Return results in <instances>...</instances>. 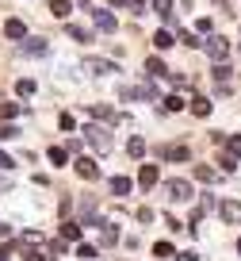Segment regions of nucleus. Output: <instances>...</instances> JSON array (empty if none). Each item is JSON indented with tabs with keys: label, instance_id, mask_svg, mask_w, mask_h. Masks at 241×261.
I'll use <instances>...</instances> for the list:
<instances>
[{
	"label": "nucleus",
	"instance_id": "obj_35",
	"mask_svg": "<svg viewBox=\"0 0 241 261\" xmlns=\"http://www.w3.org/2000/svg\"><path fill=\"white\" fill-rule=\"evenodd\" d=\"M23 242H27V246H35V242L42 246V230H23Z\"/></svg>",
	"mask_w": 241,
	"mask_h": 261
},
{
	"label": "nucleus",
	"instance_id": "obj_18",
	"mask_svg": "<svg viewBox=\"0 0 241 261\" xmlns=\"http://www.w3.org/2000/svg\"><path fill=\"white\" fill-rule=\"evenodd\" d=\"M69 39H73V42H92V31H88V27L69 23Z\"/></svg>",
	"mask_w": 241,
	"mask_h": 261
},
{
	"label": "nucleus",
	"instance_id": "obj_19",
	"mask_svg": "<svg viewBox=\"0 0 241 261\" xmlns=\"http://www.w3.org/2000/svg\"><path fill=\"white\" fill-rule=\"evenodd\" d=\"M230 77H233V69L226 62H215V81L218 85H230Z\"/></svg>",
	"mask_w": 241,
	"mask_h": 261
},
{
	"label": "nucleus",
	"instance_id": "obj_39",
	"mask_svg": "<svg viewBox=\"0 0 241 261\" xmlns=\"http://www.w3.org/2000/svg\"><path fill=\"white\" fill-rule=\"evenodd\" d=\"M176 261H199V253H195V250H184V253H176Z\"/></svg>",
	"mask_w": 241,
	"mask_h": 261
},
{
	"label": "nucleus",
	"instance_id": "obj_22",
	"mask_svg": "<svg viewBox=\"0 0 241 261\" xmlns=\"http://www.w3.org/2000/svg\"><path fill=\"white\" fill-rule=\"evenodd\" d=\"M172 42H176V35H169V31H157V35H153V46H157V50H169Z\"/></svg>",
	"mask_w": 241,
	"mask_h": 261
},
{
	"label": "nucleus",
	"instance_id": "obj_16",
	"mask_svg": "<svg viewBox=\"0 0 241 261\" xmlns=\"http://www.w3.org/2000/svg\"><path fill=\"white\" fill-rule=\"evenodd\" d=\"M50 12H54L57 19H69V12H73V4L69 0H50Z\"/></svg>",
	"mask_w": 241,
	"mask_h": 261
},
{
	"label": "nucleus",
	"instance_id": "obj_8",
	"mask_svg": "<svg viewBox=\"0 0 241 261\" xmlns=\"http://www.w3.org/2000/svg\"><path fill=\"white\" fill-rule=\"evenodd\" d=\"M77 177H84V180H96V177H100V165L92 162V158H80V162H77Z\"/></svg>",
	"mask_w": 241,
	"mask_h": 261
},
{
	"label": "nucleus",
	"instance_id": "obj_30",
	"mask_svg": "<svg viewBox=\"0 0 241 261\" xmlns=\"http://www.w3.org/2000/svg\"><path fill=\"white\" fill-rule=\"evenodd\" d=\"M180 108H184V96H176V92L165 96V112H180Z\"/></svg>",
	"mask_w": 241,
	"mask_h": 261
},
{
	"label": "nucleus",
	"instance_id": "obj_12",
	"mask_svg": "<svg viewBox=\"0 0 241 261\" xmlns=\"http://www.w3.org/2000/svg\"><path fill=\"white\" fill-rule=\"evenodd\" d=\"M195 180H203V185H215V180H218V169H215V165H195Z\"/></svg>",
	"mask_w": 241,
	"mask_h": 261
},
{
	"label": "nucleus",
	"instance_id": "obj_4",
	"mask_svg": "<svg viewBox=\"0 0 241 261\" xmlns=\"http://www.w3.org/2000/svg\"><path fill=\"white\" fill-rule=\"evenodd\" d=\"M203 46H207V54L215 58V62H226V54H230V42H226V39H218V35H215V39H207Z\"/></svg>",
	"mask_w": 241,
	"mask_h": 261
},
{
	"label": "nucleus",
	"instance_id": "obj_13",
	"mask_svg": "<svg viewBox=\"0 0 241 261\" xmlns=\"http://www.w3.org/2000/svg\"><path fill=\"white\" fill-rule=\"evenodd\" d=\"M161 158H169V162H188L192 154H188V146H165V150H161Z\"/></svg>",
	"mask_w": 241,
	"mask_h": 261
},
{
	"label": "nucleus",
	"instance_id": "obj_5",
	"mask_svg": "<svg viewBox=\"0 0 241 261\" xmlns=\"http://www.w3.org/2000/svg\"><path fill=\"white\" fill-rule=\"evenodd\" d=\"M218 215H222V223H241V204L237 200H222V204H218Z\"/></svg>",
	"mask_w": 241,
	"mask_h": 261
},
{
	"label": "nucleus",
	"instance_id": "obj_20",
	"mask_svg": "<svg viewBox=\"0 0 241 261\" xmlns=\"http://www.w3.org/2000/svg\"><path fill=\"white\" fill-rule=\"evenodd\" d=\"M192 115H199V119H207V115H210V100L195 96V100H192Z\"/></svg>",
	"mask_w": 241,
	"mask_h": 261
},
{
	"label": "nucleus",
	"instance_id": "obj_14",
	"mask_svg": "<svg viewBox=\"0 0 241 261\" xmlns=\"http://www.w3.org/2000/svg\"><path fill=\"white\" fill-rule=\"evenodd\" d=\"M145 73L149 77H169V65L161 62V58H149V62H145Z\"/></svg>",
	"mask_w": 241,
	"mask_h": 261
},
{
	"label": "nucleus",
	"instance_id": "obj_38",
	"mask_svg": "<svg viewBox=\"0 0 241 261\" xmlns=\"http://www.w3.org/2000/svg\"><path fill=\"white\" fill-rule=\"evenodd\" d=\"M62 130H77V119H73V115H62Z\"/></svg>",
	"mask_w": 241,
	"mask_h": 261
},
{
	"label": "nucleus",
	"instance_id": "obj_29",
	"mask_svg": "<svg viewBox=\"0 0 241 261\" xmlns=\"http://www.w3.org/2000/svg\"><path fill=\"white\" fill-rule=\"evenodd\" d=\"M127 154H130V158H142V154H145V142H142V139H130V142H127Z\"/></svg>",
	"mask_w": 241,
	"mask_h": 261
},
{
	"label": "nucleus",
	"instance_id": "obj_45",
	"mask_svg": "<svg viewBox=\"0 0 241 261\" xmlns=\"http://www.w3.org/2000/svg\"><path fill=\"white\" fill-rule=\"evenodd\" d=\"M237 253H241V238H237Z\"/></svg>",
	"mask_w": 241,
	"mask_h": 261
},
{
	"label": "nucleus",
	"instance_id": "obj_27",
	"mask_svg": "<svg viewBox=\"0 0 241 261\" xmlns=\"http://www.w3.org/2000/svg\"><path fill=\"white\" fill-rule=\"evenodd\" d=\"M218 169H222V173H233V169H237V158H233V154H222V158H218Z\"/></svg>",
	"mask_w": 241,
	"mask_h": 261
},
{
	"label": "nucleus",
	"instance_id": "obj_3",
	"mask_svg": "<svg viewBox=\"0 0 241 261\" xmlns=\"http://www.w3.org/2000/svg\"><path fill=\"white\" fill-rule=\"evenodd\" d=\"M92 23H96V31H104V35H111L115 27H119V23H115V16H111L107 8H92Z\"/></svg>",
	"mask_w": 241,
	"mask_h": 261
},
{
	"label": "nucleus",
	"instance_id": "obj_15",
	"mask_svg": "<svg viewBox=\"0 0 241 261\" xmlns=\"http://www.w3.org/2000/svg\"><path fill=\"white\" fill-rule=\"evenodd\" d=\"M115 238H119L115 223H100V242H104V246H115Z\"/></svg>",
	"mask_w": 241,
	"mask_h": 261
},
{
	"label": "nucleus",
	"instance_id": "obj_21",
	"mask_svg": "<svg viewBox=\"0 0 241 261\" xmlns=\"http://www.w3.org/2000/svg\"><path fill=\"white\" fill-rule=\"evenodd\" d=\"M153 4V12H157L161 19H172V0H149Z\"/></svg>",
	"mask_w": 241,
	"mask_h": 261
},
{
	"label": "nucleus",
	"instance_id": "obj_36",
	"mask_svg": "<svg viewBox=\"0 0 241 261\" xmlns=\"http://www.w3.org/2000/svg\"><path fill=\"white\" fill-rule=\"evenodd\" d=\"M195 31H199V35H210V31H215V23H210V19H195Z\"/></svg>",
	"mask_w": 241,
	"mask_h": 261
},
{
	"label": "nucleus",
	"instance_id": "obj_25",
	"mask_svg": "<svg viewBox=\"0 0 241 261\" xmlns=\"http://www.w3.org/2000/svg\"><path fill=\"white\" fill-rule=\"evenodd\" d=\"M19 130L12 127V119H0V142H8V139H16Z\"/></svg>",
	"mask_w": 241,
	"mask_h": 261
},
{
	"label": "nucleus",
	"instance_id": "obj_11",
	"mask_svg": "<svg viewBox=\"0 0 241 261\" xmlns=\"http://www.w3.org/2000/svg\"><path fill=\"white\" fill-rule=\"evenodd\" d=\"M84 69H88V73H96V77L115 73V65H111V62H96V58H88V62H84Z\"/></svg>",
	"mask_w": 241,
	"mask_h": 261
},
{
	"label": "nucleus",
	"instance_id": "obj_41",
	"mask_svg": "<svg viewBox=\"0 0 241 261\" xmlns=\"http://www.w3.org/2000/svg\"><path fill=\"white\" fill-rule=\"evenodd\" d=\"M23 257H27V261H46V257H42V253H39V250H27V253H23Z\"/></svg>",
	"mask_w": 241,
	"mask_h": 261
},
{
	"label": "nucleus",
	"instance_id": "obj_28",
	"mask_svg": "<svg viewBox=\"0 0 241 261\" xmlns=\"http://www.w3.org/2000/svg\"><path fill=\"white\" fill-rule=\"evenodd\" d=\"M176 39H180V42H184V46H188V50H195V46H203V39H195V35H192V31H180V35H176Z\"/></svg>",
	"mask_w": 241,
	"mask_h": 261
},
{
	"label": "nucleus",
	"instance_id": "obj_43",
	"mask_svg": "<svg viewBox=\"0 0 241 261\" xmlns=\"http://www.w3.org/2000/svg\"><path fill=\"white\" fill-rule=\"evenodd\" d=\"M134 4H138V12H142V4H149V0H134Z\"/></svg>",
	"mask_w": 241,
	"mask_h": 261
},
{
	"label": "nucleus",
	"instance_id": "obj_17",
	"mask_svg": "<svg viewBox=\"0 0 241 261\" xmlns=\"http://www.w3.org/2000/svg\"><path fill=\"white\" fill-rule=\"evenodd\" d=\"M130 188H134V185H130V177H111V192L115 196H130Z\"/></svg>",
	"mask_w": 241,
	"mask_h": 261
},
{
	"label": "nucleus",
	"instance_id": "obj_31",
	"mask_svg": "<svg viewBox=\"0 0 241 261\" xmlns=\"http://www.w3.org/2000/svg\"><path fill=\"white\" fill-rule=\"evenodd\" d=\"M153 253H157V257L165 261V257H172L176 250H172V242H157V246H153Z\"/></svg>",
	"mask_w": 241,
	"mask_h": 261
},
{
	"label": "nucleus",
	"instance_id": "obj_2",
	"mask_svg": "<svg viewBox=\"0 0 241 261\" xmlns=\"http://www.w3.org/2000/svg\"><path fill=\"white\" fill-rule=\"evenodd\" d=\"M161 192L169 196L172 204H188V200H192V185H188V180H165Z\"/></svg>",
	"mask_w": 241,
	"mask_h": 261
},
{
	"label": "nucleus",
	"instance_id": "obj_9",
	"mask_svg": "<svg viewBox=\"0 0 241 261\" xmlns=\"http://www.w3.org/2000/svg\"><path fill=\"white\" fill-rule=\"evenodd\" d=\"M4 35H8V39H27V23L23 19H8V23H4Z\"/></svg>",
	"mask_w": 241,
	"mask_h": 261
},
{
	"label": "nucleus",
	"instance_id": "obj_7",
	"mask_svg": "<svg viewBox=\"0 0 241 261\" xmlns=\"http://www.w3.org/2000/svg\"><path fill=\"white\" fill-rule=\"evenodd\" d=\"M19 50L31 54V58H39V54H46V50H50V42L46 39H19Z\"/></svg>",
	"mask_w": 241,
	"mask_h": 261
},
{
	"label": "nucleus",
	"instance_id": "obj_40",
	"mask_svg": "<svg viewBox=\"0 0 241 261\" xmlns=\"http://www.w3.org/2000/svg\"><path fill=\"white\" fill-rule=\"evenodd\" d=\"M12 165H16V162H12V158L4 154V150H0V169H12Z\"/></svg>",
	"mask_w": 241,
	"mask_h": 261
},
{
	"label": "nucleus",
	"instance_id": "obj_6",
	"mask_svg": "<svg viewBox=\"0 0 241 261\" xmlns=\"http://www.w3.org/2000/svg\"><path fill=\"white\" fill-rule=\"evenodd\" d=\"M157 180H161V173H157V165H153V162H145L142 169H138V185H142V188H153Z\"/></svg>",
	"mask_w": 241,
	"mask_h": 261
},
{
	"label": "nucleus",
	"instance_id": "obj_44",
	"mask_svg": "<svg viewBox=\"0 0 241 261\" xmlns=\"http://www.w3.org/2000/svg\"><path fill=\"white\" fill-rule=\"evenodd\" d=\"M111 4H127V0H111Z\"/></svg>",
	"mask_w": 241,
	"mask_h": 261
},
{
	"label": "nucleus",
	"instance_id": "obj_32",
	"mask_svg": "<svg viewBox=\"0 0 241 261\" xmlns=\"http://www.w3.org/2000/svg\"><path fill=\"white\" fill-rule=\"evenodd\" d=\"M16 92H19V96H35V81H27V77L16 81Z\"/></svg>",
	"mask_w": 241,
	"mask_h": 261
},
{
	"label": "nucleus",
	"instance_id": "obj_24",
	"mask_svg": "<svg viewBox=\"0 0 241 261\" xmlns=\"http://www.w3.org/2000/svg\"><path fill=\"white\" fill-rule=\"evenodd\" d=\"M222 142H226V154L241 158V135H230V139H222Z\"/></svg>",
	"mask_w": 241,
	"mask_h": 261
},
{
	"label": "nucleus",
	"instance_id": "obj_1",
	"mask_svg": "<svg viewBox=\"0 0 241 261\" xmlns=\"http://www.w3.org/2000/svg\"><path fill=\"white\" fill-rule=\"evenodd\" d=\"M84 142H88L92 150H100V154H107V150H111V130L100 127V119H96V123L84 127Z\"/></svg>",
	"mask_w": 241,
	"mask_h": 261
},
{
	"label": "nucleus",
	"instance_id": "obj_34",
	"mask_svg": "<svg viewBox=\"0 0 241 261\" xmlns=\"http://www.w3.org/2000/svg\"><path fill=\"white\" fill-rule=\"evenodd\" d=\"M92 115H96V119H115V115H111V108H107V104H96V108H92Z\"/></svg>",
	"mask_w": 241,
	"mask_h": 261
},
{
	"label": "nucleus",
	"instance_id": "obj_33",
	"mask_svg": "<svg viewBox=\"0 0 241 261\" xmlns=\"http://www.w3.org/2000/svg\"><path fill=\"white\" fill-rule=\"evenodd\" d=\"M19 115V104H0V119H16Z\"/></svg>",
	"mask_w": 241,
	"mask_h": 261
},
{
	"label": "nucleus",
	"instance_id": "obj_37",
	"mask_svg": "<svg viewBox=\"0 0 241 261\" xmlns=\"http://www.w3.org/2000/svg\"><path fill=\"white\" fill-rule=\"evenodd\" d=\"M65 253V238H57V242H50V257H62Z\"/></svg>",
	"mask_w": 241,
	"mask_h": 261
},
{
	"label": "nucleus",
	"instance_id": "obj_42",
	"mask_svg": "<svg viewBox=\"0 0 241 261\" xmlns=\"http://www.w3.org/2000/svg\"><path fill=\"white\" fill-rule=\"evenodd\" d=\"M0 238H12V227H8V223H0Z\"/></svg>",
	"mask_w": 241,
	"mask_h": 261
},
{
	"label": "nucleus",
	"instance_id": "obj_26",
	"mask_svg": "<svg viewBox=\"0 0 241 261\" xmlns=\"http://www.w3.org/2000/svg\"><path fill=\"white\" fill-rule=\"evenodd\" d=\"M77 257H80V261H92V257H96V246H88V242H77Z\"/></svg>",
	"mask_w": 241,
	"mask_h": 261
},
{
	"label": "nucleus",
	"instance_id": "obj_23",
	"mask_svg": "<svg viewBox=\"0 0 241 261\" xmlns=\"http://www.w3.org/2000/svg\"><path fill=\"white\" fill-rule=\"evenodd\" d=\"M62 238L65 242H80V227L77 223H62Z\"/></svg>",
	"mask_w": 241,
	"mask_h": 261
},
{
	"label": "nucleus",
	"instance_id": "obj_10",
	"mask_svg": "<svg viewBox=\"0 0 241 261\" xmlns=\"http://www.w3.org/2000/svg\"><path fill=\"white\" fill-rule=\"evenodd\" d=\"M46 158H50V165H54V169L69 165V154H65V146H50V150H46Z\"/></svg>",
	"mask_w": 241,
	"mask_h": 261
}]
</instances>
